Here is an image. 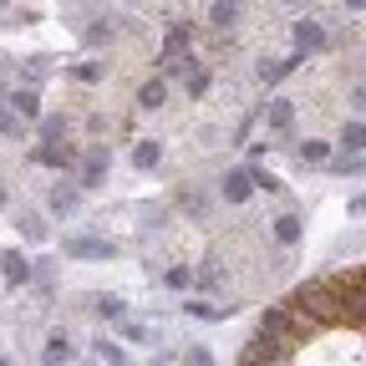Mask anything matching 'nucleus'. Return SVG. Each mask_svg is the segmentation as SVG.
Here are the masks:
<instances>
[{"instance_id": "3", "label": "nucleus", "mask_w": 366, "mask_h": 366, "mask_svg": "<svg viewBox=\"0 0 366 366\" xmlns=\"http://www.w3.org/2000/svg\"><path fill=\"white\" fill-rule=\"evenodd\" d=\"M36 163H46V168H72L77 153H72L67 143H41V148H36Z\"/></svg>"}, {"instance_id": "1", "label": "nucleus", "mask_w": 366, "mask_h": 366, "mask_svg": "<svg viewBox=\"0 0 366 366\" xmlns=\"http://www.w3.org/2000/svg\"><path fill=\"white\" fill-rule=\"evenodd\" d=\"M240 361H249V366H290V361H295V346H290V341L265 336V331H254V341L244 346Z\"/></svg>"}, {"instance_id": "16", "label": "nucleus", "mask_w": 366, "mask_h": 366, "mask_svg": "<svg viewBox=\"0 0 366 366\" xmlns=\"http://www.w3.org/2000/svg\"><path fill=\"white\" fill-rule=\"evenodd\" d=\"M67 361V336H51V346H46V366H61Z\"/></svg>"}, {"instance_id": "14", "label": "nucleus", "mask_w": 366, "mask_h": 366, "mask_svg": "<svg viewBox=\"0 0 366 366\" xmlns=\"http://www.w3.org/2000/svg\"><path fill=\"white\" fill-rule=\"evenodd\" d=\"M341 143H346L351 153H361V148H366V127H361V122H351L346 133H341Z\"/></svg>"}, {"instance_id": "2", "label": "nucleus", "mask_w": 366, "mask_h": 366, "mask_svg": "<svg viewBox=\"0 0 366 366\" xmlns=\"http://www.w3.org/2000/svg\"><path fill=\"white\" fill-rule=\"evenodd\" d=\"M67 254H77V260H112V244L107 240H67Z\"/></svg>"}, {"instance_id": "20", "label": "nucleus", "mask_w": 366, "mask_h": 366, "mask_svg": "<svg viewBox=\"0 0 366 366\" xmlns=\"http://www.w3.org/2000/svg\"><path fill=\"white\" fill-rule=\"evenodd\" d=\"M356 107H361V112H366V87H356Z\"/></svg>"}, {"instance_id": "19", "label": "nucleus", "mask_w": 366, "mask_h": 366, "mask_svg": "<svg viewBox=\"0 0 366 366\" xmlns=\"http://www.w3.org/2000/svg\"><path fill=\"white\" fill-rule=\"evenodd\" d=\"M234 15H240V11H234V6H214V20H219V26H229Z\"/></svg>"}, {"instance_id": "11", "label": "nucleus", "mask_w": 366, "mask_h": 366, "mask_svg": "<svg viewBox=\"0 0 366 366\" xmlns=\"http://www.w3.org/2000/svg\"><path fill=\"white\" fill-rule=\"evenodd\" d=\"M295 41H300V51L320 46V26H315V20H300V26H295Z\"/></svg>"}, {"instance_id": "17", "label": "nucleus", "mask_w": 366, "mask_h": 366, "mask_svg": "<svg viewBox=\"0 0 366 366\" xmlns=\"http://www.w3.org/2000/svg\"><path fill=\"white\" fill-rule=\"evenodd\" d=\"M0 133H6V138H20V117L6 112V107H0Z\"/></svg>"}, {"instance_id": "12", "label": "nucleus", "mask_w": 366, "mask_h": 366, "mask_svg": "<svg viewBox=\"0 0 366 366\" xmlns=\"http://www.w3.org/2000/svg\"><path fill=\"white\" fill-rule=\"evenodd\" d=\"M133 163H138V168H153V163H158V143H138V148H133Z\"/></svg>"}, {"instance_id": "5", "label": "nucleus", "mask_w": 366, "mask_h": 366, "mask_svg": "<svg viewBox=\"0 0 366 366\" xmlns=\"http://www.w3.org/2000/svg\"><path fill=\"white\" fill-rule=\"evenodd\" d=\"M102 178H107V148L87 153V163H81V188H97Z\"/></svg>"}, {"instance_id": "13", "label": "nucleus", "mask_w": 366, "mask_h": 366, "mask_svg": "<svg viewBox=\"0 0 366 366\" xmlns=\"http://www.w3.org/2000/svg\"><path fill=\"white\" fill-rule=\"evenodd\" d=\"M51 209H56V214H72V209H77V188H56V193H51Z\"/></svg>"}, {"instance_id": "18", "label": "nucleus", "mask_w": 366, "mask_h": 366, "mask_svg": "<svg viewBox=\"0 0 366 366\" xmlns=\"http://www.w3.org/2000/svg\"><path fill=\"white\" fill-rule=\"evenodd\" d=\"M97 311H102V315H122V300H117V295H102Z\"/></svg>"}, {"instance_id": "10", "label": "nucleus", "mask_w": 366, "mask_h": 366, "mask_svg": "<svg viewBox=\"0 0 366 366\" xmlns=\"http://www.w3.org/2000/svg\"><path fill=\"white\" fill-rule=\"evenodd\" d=\"M275 240L280 244H295L300 240V219H295V214H280V219H275Z\"/></svg>"}, {"instance_id": "22", "label": "nucleus", "mask_w": 366, "mask_h": 366, "mask_svg": "<svg viewBox=\"0 0 366 366\" xmlns=\"http://www.w3.org/2000/svg\"><path fill=\"white\" fill-rule=\"evenodd\" d=\"M0 366H6V361H0Z\"/></svg>"}, {"instance_id": "4", "label": "nucleus", "mask_w": 366, "mask_h": 366, "mask_svg": "<svg viewBox=\"0 0 366 366\" xmlns=\"http://www.w3.org/2000/svg\"><path fill=\"white\" fill-rule=\"evenodd\" d=\"M249 188H254L249 168H234V174H224V199H229V204H244V199H249Z\"/></svg>"}, {"instance_id": "15", "label": "nucleus", "mask_w": 366, "mask_h": 366, "mask_svg": "<svg viewBox=\"0 0 366 366\" xmlns=\"http://www.w3.org/2000/svg\"><path fill=\"white\" fill-rule=\"evenodd\" d=\"M300 158H306V163H326V158H331V148H326V143H315V138H311L306 148H300Z\"/></svg>"}, {"instance_id": "7", "label": "nucleus", "mask_w": 366, "mask_h": 366, "mask_svg": "<svg viewBox=\"0 0 366 366\" xmlns=\"http://www.w3.org/2000/svg\"><path fill=\"white\" fill-rule=\"evenodd\" d=\"M290 122H295V102H290V97H280V102H270V127H275V133H285Z\"/></svg>"}, {"instance_id": "6", "label": "nucleus", "mask_w": 366, "mask_h": 366, "mask_svg": "<svg viewBox=\"0 0 366 366\" xmlns=\"http://www.w3.org/2000/svg\"><path fill=\"white\" fill-rule=\"evenodd\" d=\"M0 265H6V280H11V285H20V280L31 275V260H26L20 249H6V260H0Z\"/></svg>"}, {"instance_id": "8", "label": "nucleus", "mask_w": 366, "mask_h": 366, "mask_svg": "<svg viewBox=\"0 0 366 366\" xmlns=\"http://www.w3.org/2000/svg\"><path fill=\"white\" fill-rule=\"evenodd\" d=\"M11 112H15V117H36V112H41L36 92H31V87H26V92H11Z\"/></svg>"}, {"instance_id": "9", "label": "nucleus", "mask_w": 366, "mask_h": 366, "mask_svg": "<svg viewBox=\"0 0 366 366\" xmlns=\"http://www.w3.org/2000/svg\"><path fill=\"white\" fill-rule=\"evenodd\" d=\"M163 97H168V81H163V77L143 81V92H138V102H143V107H163Z\"/></svg>"}, {"instance_id": "21", "label": "nucleus", "mask_w": 366, "mask_h": 366, "mask_svg": "<svg viewBox=\"0 0 366 366\" xmlns=\"http://www.w3.org/2000/svg\"><path fill=\"white\" fill-rule=\"evenodd\" d=\"M0 204H6V188H0Z\"/></svg>"}]
</instances>
